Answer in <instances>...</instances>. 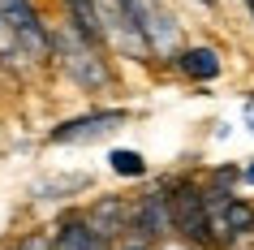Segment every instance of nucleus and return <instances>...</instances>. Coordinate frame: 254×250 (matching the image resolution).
<instances>
[{
	"instance_id": "obj_8",
	"label": "nucleus",
	"mask_w": 254,
	"mask_h": 250,
	"mask_svg": "<svg viewBox=\"0 0 254 250\" xmlns=\"http://www.w3.org/2000/svg\"><path fill=\"white\" fill-rule=\"evenodd\" d=\"M254 224V211L237 198H224V237H237V233H250Z\"/></svg>"
},
{
	"instance_id": "obj_4",
	"label": "nucleus",
	"mask_w": 254,
	"mask_h": 250,
	"mask_svg": "<svg viewBox=\"0 0 254 250\" xmlns=\"http://www.w3.org/2000/svg\"><path fill=\"white\" fill-rule=\"evenodd\" d=\"M104 229H95L91 220H65L56 233V250H104Z\"/></svg>"
},
{
	"instance_id": "obj_7",
	"label": "nucleus",
	"mask_w": 254,
	"mask_h": 250,
	"mask_svg": "<svg viewBox=\"0 0 254 250\" xmlns=\"http://www.w3.org/2000/svg\"><path fill=\"white\" fill-rule=\"evenodd\" d=\"M134 224H138V233H164V229H168V207H164V198H160V194L142 198Z\"/></svg>"
},
{
	"instance_id": "obj_1",
	"label": "nucleus",
	"mask_w": 254,
	"mask_h": 250,
	"mask_svg": "<svg viewBox=\"0 0 254 250\" xmlns=\"http://www.w3.org/2000/svg\"><path fill=\"white\" fill-rule=\"evenodd\" d=\"M164 207H168V224H177V233L194 237V242H207L211 237V211H207L202 190L181 181L173 190V198H164Z\"/></svg>"
},
{
	"instance_id": "obj_13",
	"label": "nucleus",
	"mask_w": 254,
	"mask_h": 250,
	"mask_svg": "<svg viewBox=\"0 0 254 250\" xmlns=\"http://www.w3.org/2000/svg\"><path fill=\"white\" fill-rule=\"evenodd\" d=\"M246 9H250V17H254V0H246Z\"/></svg>"
},
{
	"instance_id": "obj_2",
	"label": "nucleus",
	"mask_w": 254,
	"mask_h": 250,
	"mask_svg": "<svg viewBox=\"0 0 254 250\" xmlns=\"http://www.w3.org/2000/svg\"><path fill=\"white\" fill-rule=\"evenodd\" d=\"M0 17L13 26V35L26 48H35V52H48L52 48V39H48V30H43L39 13L30 9V0H0Z\"/></svg>"
},
{
	"instance_id": "obj_15",
	"label": "nucleus",
	"mask_w": 254,
	"mask_h": 250,
	"mask_svg": "<svg viewBox=\"0 0 254 250\" xmlns=\"http://www.w3.org/2000/svg\"><path fill=\"white\" fill-rule=\"evenodd\" d=\"M207 4H211V0H207Z\"/></svg>"
},
{
	"instance_id": "obj_5",
	"label": "nucleus",
	"mask_w": 254,
	"mask_h": 250,
	"mask_svg": "<svg viewBox=\"0 0 254 250\" xmlns=\"http://www.w3.org/2000/svg\"><path fill=\"white\" fill-rule=\"evenodd\" d=\"M69 13H73V26L86 43H99L104 39V30H99V13H95V0H65Z\"/></svg>"
},
{
	"instance_id": "obj_3",
	"label": "nucleus",
	"mask_w": 254,
	"mask_h": 250,
	"mask_svg": "<svg viewBox=\"0 0 254 250\" xmlns=\"http://www.w3.org/2000/svg\"><path fill=\"white\" fill-rule=\"evenodd\" d=\"M125 112H95V117H78V121H65L52 130V143H78V138H99L104 130H117Z\"/></svg>"
},
{
	"instance_id": "obj_11",
	"label": "nucleus",
	"mask_w": 254,
	"mask_h": 250,
	"mask_svg": "<svg viewBox=\"0 0 254 250\" xmlns=\"http://www.w3.org/2000/svg\"><path fill=\"white\" fill-rule=\"evenodd\" d=\"M0 56H17V35L4 17H0Z\"/></svg>"
},
{
	"instance_id": "obj_14",
	"label": "nucleus",
	"mask_w": 254,
	"mask_h": 250,
	"mask_svg": "<svg viewBox=\"0 0 254 250\" xmlns=\"http://www.w3.org/2000/svg\"><path fill=\"white\" fill-rule=\"evenodd\" d=\"M134 250H142V246H134Z\"/></svg>"
},
{
	"instance_id": "obj_10",
	"label": "nucleus",
	"mask_w": 254,
	"mask_h": 250,
	"mask_svg": "<svg viewBox=\"0 0 254 250\" xmlns=\"http://www.w3.org/2000/svg\"><path fill=\"white\" fill-rule=\"evenodd\" d=\"M121 4V13L129 17V26L138 30V35H151V17H147V9H142V0H117Z\"/></svg>"
},
{
	"instance_id": "obj_9",
	"label": "nucleus",
	"mask_w": 254,
	"mask_h": 250,
	"mask_svg": "<svg viewBox=\"0 0 254 250\" xmlns=\"http://www.w3.org/2000/svg\"><path fill=\"white\" fill-rule=\"evenodd\" d=\"M108 164H112L121 177H142V172H147V164H142V156H138V151H112V160H108Z\"/></svg>"
},
{
	"instance_id": "obj_6",
	"label": "nucleus",
	"mask_w": 254,
	"mask_h": 250,
	"mask_svg": "<svg viewBox=\"0 0 254 250\" xmlns=\"http://www.w3.org/2000/svg\"><path fill=\"white\" fill-rule=\"evenodd\" d=\"M181 69H186L190 78L211 82L215 74H220V56H215L211 48H190V52H181Z\"/></svg>"
},
{
	"instance_id": "obj_12",
	"label": "nucleus",
	"mask_w": 254,
	"mask_h": 250,
	"mask_svg": "<svg viewBox=\"0 0 254 250\" xmlns=\"http://www.w3.org/2000/svg\"><path fill=\"white\" fill-rule=\"evenodd\" d=\"M241 177H246V181H250V185H254V160H250V168L241 172Z\"/></svg>"
}]
</instances>
